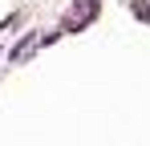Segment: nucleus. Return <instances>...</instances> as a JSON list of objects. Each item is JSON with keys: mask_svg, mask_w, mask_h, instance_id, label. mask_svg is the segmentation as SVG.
I'll return each mask as SVG.
<instances>
[{"mask_svg": "<svg viewBox=\"0 0 150 146\" xmlns=\"http://www.w3.org/2000/svg\"><path fill=\"white\" fill-rule=\"evenodd\" d=\"M33 41H37V33H25L16 45L8 49V61H25V57H28V49H33Z\"/></svg>", "mask_w": 150, "mask_h": 146, "instance_id": "nucleus-1", "label": "nucleus"}]
</instances>
